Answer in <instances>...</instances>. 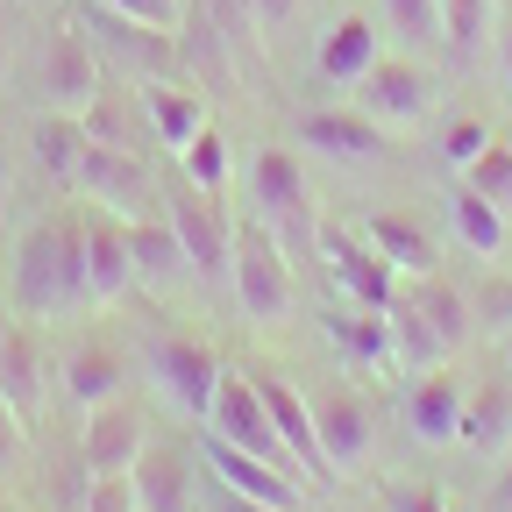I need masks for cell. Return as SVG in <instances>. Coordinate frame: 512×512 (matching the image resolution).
Here are the masks:
<instances>
[{"label": "cell", "instance_id": "1", "mask_svg": "<svg viewBox=\"0 0 512 512\" xmlns=\"http://www.w3.org/2000/svg\"><path fill=\"white\" fill-rule=\"evenodd\" d=\"M86 214H50L15 242V313L22 320H64L86 313Z\"/></svg>", "mask_w": 512, "mask_h": 512}, {"label": "cell", "instance_id": "2", "mask_svg": "<svg viewBox=\"0 0 512 512\" xmlns=\"http://www.w3.org/2000/svg\"><path fill=\"white\" fill-rule=\"evenodd\" d=\"M64 192H79L86 207H107L114 221H136V214L164 207V192H157L150 164H143L136 150H107V143H93V136H86L72 178H64Z\"/></svg>", "mask_w": 512, "mask_h": 512}, {"label": "cell", "instance_id": "3", "mask_svg": "<svg viewBox=\"0 0 512 512\" xmlns=\"http://www.w3.org/2000/svg\"><path fill=\"white\" fill-rule=\"evenodd\" d=\"M228 292L249 320H285L292 313V264H285V242L264 221H242L235 228V256H228Z\"/></svg>", "mask_w": 512, "mask_h": 512}, {"label": "cell", "instance_id": "4", "mask_svg": "<svg viewBox=\"0 0 512 512\" xmlns=\"http://www.w3.org/2000/svg\"><path fill=\"white\" fill-rule=\"evenodd\" d=\"M100 86H107V72H100V50L86 43V29L50 22L43 50H36V93L50 100V114H86Z\"/></svg>", "mask_w": 512, "mask_h": 512}, {"label": "cell", "instance_id": "5", "mask_svg": "<svg viewBox=\"0 0 512 512\" xmlns=\"http://www.w3.org/2000/svg\"><path fill=\"white\" fill-rule=\"evenodd\" d=\"M306 207H313V200H306L299 157H292V150H256V164H249V214L264 221L278 242H285V235H292V242H313L320 221H313Z\"/></svg>", "mask_w": 512, "mask_h": 512}, {"label": "cell", "instance_id": "6", "mask_svg": "<svg viewBox=\"0 0 512 512\" xmlns=\"http://www.w3.org/2000/svg\"><path fill=\"white\" fill-rule=\"evenodd\" d=\"M150 377H157V392L185 413V420H207L214 392H221V356L207 342H192V335H150L143 349Z\"/></svg>", "mask_w": 512, "mask_h": 512}, {"label": "cell", "instance_id": "7", "mask_svg": "<svg viewBox=\"0 0 512 512\" xmlns=\"http://www.w3.org/2000/svg\"><path fill=\"white\" fill-rule=\"evenodd\" d=\"M349 93H356V107H363L377 128H392V136H399V128H420V121H427V107H434V72H427L420 57H377Z\"/></svg>", "mask_w": 512, "mask_h": 512}, {"label": "cell", "instance_id": "8", "mask_svg": "<svg viewBox=\"0 0 512 512\" xmlns=\"http://www.w3.org/2000/svg\"><path fill=\"white\" fill-rule=\"evenodd\" d=\"M79 29H86V43L100 50V57H121L128 72H136V86L143 79H171V64H178V29H150V22H128V15H114V8H100V0H86L79 8Z\"/></svg>", "mask_w": 512, "mask_h": 512}, {"label": "cell", "instance_id": "9", "mask_svg": "<svg viewBox=\"0 0 512 512\" xmlns=\"http://www.w3.org/2000/svg\"><path fill=\"white\" fill-rule=\"evenodd\" d=\"M164 214L185 242V264L200 271L207 285H228V256H235V221L214 207V192L185 185V192H164Z\"/></svg>", "mask_w": 512, "mask_h": 512}, {"label": "cell", "instance_id": "10", "mask_svg": "<svg viewBox=\"0 0 512 512\" xmlns=\"http://www.w3.org/2000/svg\"><path fill=\"white\" fill-rule=\"evenodd\" d=\"M143 448H150V420H143V406H136V399H107V406H93V413H86L79 456H86V470H93V477H128Z\"/></svg>", "mask_w": 512, "mask_h": 512}, {"label": "cell", "instance_id": "11", "mask_svg": "<svg viewBox=\"0 0 512 512\" xmlns=\"http://www.w3.org/2000/svg\"><path fill=\"white\" fill-rule=\"evenodd\" d=\"M200 456H207V470H214L228 491H242V498H256V505H271V512H306V498H299V477H292V470H278V463H256L249 448L221 441L214 427L200 434Z\"/></svg>", "mask_w": 512, "mask_h": 512}, {"label": "cell", "instance_id": "12", "mask_svg": "<svg viewBox=\"0 0 512 512\" xmlns=\"http://www.w3.org/2000/svg\"><path fill=\"white\" fill-rule=\"evenodd\" d=\"M299 150L335 157V164H377L392 150V128H377L363 107H313L299 114Z\"/></svg>", "mask_w": 512, "mask_h": 512}, {"label": "cell", "instance_id": "13", "mask_svg": "<svg viewBox=\"0 0 512 512\" xmlns=\"http://www.w3.org/2000/svg\"><path fill=\"white\" fill-rule=\"evenodd\" d=\"M313 242L328 249V271H335L342 299H356V306H377V313H392V299H399V271L384 264V256H377L363 235H349V228H320Z\"/></svg>", "mask_w": 512, "mask_h": 512}, {"label": "cell", "instance_id": "14", "mask_svg": "<svg viewBox=\"0 0 512 512\" xmlns=\"http://www.w3.org/2000/svg\"><path fill=\"white\" fill-rule=\"evenodd\" d=\"M313 406V434H320V456H328V470L349 484L370 470V406L356 392H320L306 399Z\"/></svg>", "mask_w": 512, "mask_h": 512}, {"label": "cell", "instance_id": "15", "mask_svg": "<svg viewBox=\"0 0 512 512\" xmlns=\"http://www.w3.org/2000/svg\"><path fill=\"white\" fill-rule=\"evenodd\" d=\"M0 399L15 406L22 427H29V420L43 413V399H50V356H43V342H36L29 320H8V335H0Z\"/></svg>", "mask_w": 512, "mask_h": 512}, {"label": "cell", "instance_id": "16", "mask_svg": "<svg viewBox=\"0 0 512 512\" xmlns=\"http://www.w3.org/2000/svg\"><path fill=\"white\" fill-rule=\"evenodd\" d=\"M256 392H264V406H271V420H278V434H285V448L299 456V477H313L320 491H335L342 477L328 470V456H320V434H313V406L292 392V384L278 377V370H256Z\"/></svg>", "mask_w": 512, "mask_h": 512}, {"label": "cell", "instance_id": "17", "mask_svg": "<svg viewBox=\"0 0 512 512\" xmlns=\"http://www.w3.org/2000/svg\"><path fill=\"white\" fill-rule=\"evenodd\" d=\"M136 285V249H128V221H114L107 207L86 214V292L93 306H114Z\"/></svg>", "mask_w": 512, "mask_h": 512}, {"label": "cell", "instance_id": "18", "mask_svg": "<svg viewBox=\"0 0 512 512\" xmlns=\"http://www.w3.org/2000/svg\"><path fill=\"white\" fill-rule=\"evenodd\" d=\"M136 100H143V114H150V136H157V150H185L200 128L214 121L207 114V93H192V86H178V79H143L136 86Z\"/></svg>", "mask_w": 512, "mask_h": 512}, {"label": "cell", "instance_id": "19", "mask_svg": "<svg viewBox=\"0 0 512 512\" xmlns=\"http://www.w3.org/2000/svg\"><path fill=\"white\" fill-rule=\"evenodd\" d=\"M456 448H470L477 463H498L505 448H512V384H505V377H484L477 392H463Z\"/></svg>", "mask_w": 512, "mask_h": 512}, {"label": "cell", "instance_id": "20", "mask_svg": "<svg viewBox=\"0 0 512 512\" xmlns=\"http://www.w3.org/2000/svg\"><path fill=\"white\" fill-rule=\"evenodd\" d=\"M377 57H384V36H377V22L349 8V15H335V22H328V36H320V57H313V72L328 79V86H356V79L370 72Z\"/></svg>", "mask_w": 512, "mask_h": 512}, {"label": "cell", "instance_id": "21", "mask_svg": "<svg viewBox=\"0 0 512 512\" xmlns=\"http://www.w3.org/2000/svg\"><path fill=\"white\" fill-rule=\"evenodd\" d=\"M406 420H413V434H420L427 448H448V441H456V427H463V384L448 377L441 363H434V370H413V384H406Z\"/></svg>", "mask_w": 512, "mask_h": 512}, {"label": "cell", "instance_id": "22", "mask_svg": "<svg viewBox=\"0 0 512 512\" xmlns=\"http://www.w3.org/2000/svg\"><path fill=\"white\" fill-rule=\"evenodd\" d=\"M328 342L356 363V370H399V349H392V313L377 306H335L328 313Z\"/></svg>", "mask_w": 512, "mask_h": 512}, {"label": "cell", "instance_id": "23", "mask_svg": "<svg viewBox=\"0 0 512 512\" xmlns=\"http://www.w3.org/2000/svg\"><path fill=\"white\" fill-rule=\"evenodd\" d=\"M50 377L64 384V399H72L79 413H93V406L121 399V384H128V370H121V356H114L107 342H79V349L64 356V363H57Z\"/></svg>", "mask_w": 512, "mask_h": 512}, {"label": "cell", "instance_id": "24", "mask_svg": "<svg viewBox=\"0 0 512 512\" xmlns=\"http://www.w3.org/2000/svg\"><path fill=\"white\" fill-rule=\"evenodd\" d=\"M128 249H136V278H143V285H178V278L192 271V264H185V242H178V228H171L164 207H150V214L128 221Z\"/></svg>", "mask_w": 512, "mask_h": 512}, {"label": "cell", "instance_id": "25", "mask_svg": "<svg viewBox=\"0 0 512 512\" xmlns=\"http://www.w3.org/2000/svg\"><path fill=\"white\" fill-rule=\"evenodd\" d=\"M128 484H136L143 512H192V463L178 456V448H143L136 470H128Z\"/></svg>", "mask_w": 512, "mask_h": 512}, {"label": "cell", "instance_id": "26", "mask_svg": "<svg viewBox=\"0 0 512 512\" xmlns=\"http://www.w3.org/2000/svg\"><path fill=\"white\" fill-rule=\"evenodd\" d=\"M356 235H363L399 278H427V271H434V242H427V228H413L406 214H370Z\"/></svg>", "mask_w": 512, "mask_h": 512}, {"label": "cell", "instance_id": "27", "mask_svg": "<svg viewBox=\"0 0 512 512\" xmlns=\"http://www.w3.org/2000/svg\"><path fill=\"white\" fill-rule=\"evenodd\" d=\"M136 114H143L136 86H128V93L100 86V93H93V107L79 114V128H86L93 143H107V150H136V157H143V136H136Z\"/></svg>", "mask_w": 512, "mask_h": 512}, {"label": "cell", "instance_id": "28", "mask_svg": "<svg viewBox=\"0 0 512 512\" xmlns=\"http://www.w3.org/2000/svg\"><path fill=\"white\" fill-rule=\"evenodd\" d=\"M448 221H456V235H463L470 256H498L505 249V214L484 200L477 185H463V178H456V192H448Z\"/></svg>", "mask_w": 512, "mask_h": 512}, {"label": "cell", "instance_id": "29", "mask_svg": "<svg viewBox=\"0 0 512 512\" xmlns=\"http://www.w3.org/2000/svg\"><path fill=\"white\" fill-rule=\"evenodd\" d=\"M178 171H185V185H200V192H214V200H221V185H228L235 157H228V136H221L214 121H207L185 150H178Z\"/></svg>", "mask_w": 512, "mask_h": 512}, {"label": "cell", "instance_id": "30", "mask_svg": "<svg viewBox=\"0 0 512 512\" xmlns=\"http://www.w3.org/2000/svg\"><path fill=\"white\" fill-rule=\"evenodd\" d=\"M29 143H36V164L64 185V178H72V164H79V150H86V128H79V114H43Z\"/></svg>", "mask_w": 512, "mask_h": 512}, {"label": "cell", "instance_id": "31", "mask_svg": "<svg viewBox=\"0 0 512 512\" xmlns=\"http://www.w3.org/2000/svg\"><path fill=\"white\" fill-rule=\"evenodd\" d=\"M484 36H491V0H441V43L463 64L484 57Z\"/></svg>", "mask_w": 512, "mask_h": 512}, {"label": "cell", "instance_id": "32", "mask_svg": "<svg viewBox=\"0 0 512 512\" xmlns=\"http://www.w3.org/2000/svg\"><path fill=\"white\" fill-rule=\"evenodd\" d=\"M456 178H463V185H477L484 200L512 221V143H498V136H491V143H484V157H477L470 171H456Z\"/></svg>", "mask_w": 512, "mask_h": 512}, {"label": "cell", "instance_id": "33", "mask_svg": "<svg viewBox=\"0 0 512 512\" xmlns=\"http://www.w3.org/2000/svg\"><path fill=\"white\" fill-rule=\"evenodd\" d=\"M384 22L406 50H434L441 43V0H384Z\"/></svg>", "mask_w": 512, "mask_h": 512}, {"label": "cell", "instance_id": "34", "mask_svg": "<svg viewBox=\"0 0 512 512\" xmlns=\"http://www.w3.org/2000/svg\"><path fill=\"white\" fill-rule=\"evenodd\" d=\"M484 143H491V128H484L477 114L448 121V128H441V164H448V171H470V164L484 157Z\"/></svg>", "mask_w": 512, "mask_h": 512}, {"label": "cell", "instance_id": "35", "mask_svg": "<svg viewBox=\"0 0 512 512\" xmlns=\"http://www.w3.org/2000/svg\"><path fill=\"white\" fill-rule=\"evenodd\" d=\"M192 8H207V22H214L235 50L256 43V8H249V0H192Z\"/></svg>", "mask_w": 512, "mask_h": 512}, {"label": "cell", "instance_id": "36", "mask_svg": "<svg viewBox=\"0 0 512 512\" xmlns=\"http://www.w3.org/2000/svg\"><path fill=\"white\" fill-rule=\"evenodd\" d=\"M79 512H143V505H136V484H128V477H93Z\"/></svg>", "mask_w": 512, "mask_h": 512}, {"label": "cell", "instance_id": "37", "mask_svg": "<svg viewBox=\"0 0 512 512\" xmlns=\"http://www.w3.org/2000/svg\"><path fill=\"white\" fill-rule=\"evenodd\" d=\"M100 8H114L128 22H150V29H178L185 22V0H100Z\"/></svg>", "mask_w": 512, "mask_h": 512}, {"label": "cell", "instance_id": "38", "mask_svg": "<svg viewBox=\"0 0 512 512\" xmlns=\"http://www.w3.org/2000/svg\"><path fill=\"white\" fill-rule=\"evenodd\" d=\"M384 505H392V512H448V498H441L434 484H392V491H384Z\"/></svg>", "mask_w": 512, "mask_h": 512}, {"label": "cell", "instance_id": "39", "mask_svg": "<svg viewBox=\"0 0 512 512\" xmlns=\"http://www.w3.org/2000/svg\"><path fill=\"white\" fill-rule=\"evenodd\" d=\"M15 456H22V420H15V406L0 399V477L15 470Z\"/></svg>", "mask_w": 512, "mask_h": 512}, {"label": "cell", "instance_id": "40", "mask_svg": "<svg viewBox=\"0 0 512 512\" xmlns=\"http://www.w3.org/2000/svg\"><path fill=\"white\" fill-rule=\"evenodd\" d=\"M491 57H498V86L512 93V15L491 22Z\"/></svg>", "mask_w": 512, "mask_h": 512}, {"label": "cell", "instance_id": "41", "mask_svg": "<svg viewBox=\"0 0 512 512\" xmlns=\"http://www.w3.org/2000/svg\"><path fill=\"white\" fill-rule=\"evenodd\" d=\"M249 8H256V29H285L299 15V0H249Z\"/></svg>", "mask_w": 512, "mask_h": 512}, {"label": "cell", "instance_id": "42", "mask_svg": "<svg viewBox=\"0 0 512 512\" xmlns=\"http://www.w3.org/2000/svg\"><path fill=\"white\" fill-rule=\"evenodd\" d=\"M214 512H271V505H256V498H242V491H228V484L214 477Z\"/></svg>", "mask_w": 512, "mask_h": 512}, {"label": "cell", "instance_id": "43", "mask_svg": "<svg viewBox=\"0 0 512 512\" xmlns=\"http://www.w3.org/2000/svg\"><path fill=\"white\" fill-rule=\"evenodd\" d=\"M491 512H512V448L498 456V484H491Z\"/></svg>", "mask_w": 512, "mask_h": 512}, {"label": "cell", "instance_id": "44", "mask_svg": "<svg viewBox=\"0 0 512 512\" xmlns=\"http://www.w3.org/2000/svg\"><path fill=\"white\" fill-rule=\"evenodd\" d=\"M8 15H15V0H0V64H8Z\"/></svg>", "mask_w": 512, "mask_h": 512}, {"label": "cell", "instance_id": "45", "mask_svg": "<svg viewBox=\"0 0 512 512\" xmlns=\"http://www.w3.org/2000/svg\"><path fill=\"white\" fill-rule=\"evenodd\" d=\"M8 185H15V171H8V150H0V214H8Z\"/></svg>", "mask_w": 512, "mask_h": 512}, {"label": "cell", "instance_id": "46", "mask_svg": "<svg viewBox=\"0 0 512 512\" xmlns=\"http://www.w3.org/2000/svg\"><path fill=\"white\" fill-rule=\"evenodd\" d=\"M505 370H512V328H505Z\"/></svg>", "mask_w": 512, "mask_h": 512}, {"label": "cell", "instance_id": "47", "mask_svg": "<svg viewBox=\"0 0 512 512\" xmlns=\"http://www.w3.org/2000/svg\"><path fill=\"white\" fill-rule=\"evenodd\" d=\"M36 8H50V0H36Z\"/></svg>", "mask_w": 512, "mask_h": 512}, {"label": "cell", "instance_id": "48", "mask_svg": "<svg viewBox=\"0 0 512 512\" xmlns=\"http://www.w3.org/2000/svg\"><path fill=\"white\" fill-rule=\"evenodd\" d=\"M0 512H15V505H0Z\"/></svg>", "mask_w": 512, "mask_h": 512}, {"label": "cell", "instance_id": "49", "mask_svg": "<svg viewBox=\"0 0 512 512\" xmlns=\"http://www.w3.org/2000/svg\"><path fill=\"white\" fill-rule=\"evenodd\" d=\"M505 15H512V0H505Z\"/></svg>", "mask_w": 512, "mask_h": 512}]
</instances>
